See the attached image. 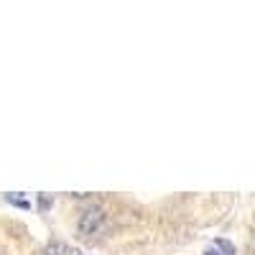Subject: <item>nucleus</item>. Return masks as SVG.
Returning a JSON list of instances; mask_svg holds the SVG:
<instances>
[{
  "label": "nucleus",
  "instance_id": "1",
  "mask_svg": "<svg viewBox=\"0 0 255 255\" xmlns=\"http://www.w3.org/2000/svg\"><path fill=\"white\" fill-rule=\"evenodd\" d=\"M105 222V209L102 207H90L84 209L79 220H77V232L79 235H92V232H97Z\"/></svg>",
  "mask_w": 255,
  "mask_h": 255
},
{
  "label": "nucleus",
  "instance_id": "2",
  "mask_svg": "<svg viewBox=\"0 0 255 255\" xmlns=\"http://www.w3.org/2000/svg\"><path fill=\"white\" fill-rule=\"evenodd\" d=\"M41 255H64V245L56 243V240H51L44 250H41Z\"/></svg>",
  "mask_w": 255,
  "mask_h": 255
},
{
  "label": "nucleus",
  "instance_id": "3",
  "mask_svg": "<svg viewBox=\"0 0 255 255\" xmlns=\"http://www.w3.org/2000/svg\"><path fill=\"white\" fill-rule=\"evenodd\" d=\"M8 202H13L15 207H23V209H28V202H26V199H20V197H15V194H8Z\"/></svg>",
  "mask_w": 255,
  "mask_h": 255
},
{
  "label": "nucleus",
  "instance_id": "4",
  "mask_svg": "<svg viewBox=\"0 0 255 255\" xmlns=\"http://www.w3.org/2000/svg\"><path fill=\"white\" fill-rule=\"evenodd\" d=\"M217 248H222L227 255H235V248H232V243H227V240H217Z\"/></svg>",
  "mask_w": 255,
  "mask_h": 255
},
{
  "label": "nucleus",
  "instance_id": "5",
  "mask_svg": "<svg viewBox=\"0 0 255 255\" xmlns=\"http://www.w3.org/2000/svg\"><path fill=\"white\" fill-rule=\"evenodd\" d=\"M38 204H41V209H46V207H51V199L41 194V197H38Z\"/></svg>",
  "mask_w": 255,
  "mask_h": 255
},
{
  "label": "nucleus",
  "instance_id": "6",
  "mask_svg": "<svg viewBox=\"0 0 255 255\" xmlns=\"http://www.w3.org/2000/svg\"><path fill=\"white\" fill-rule=\"evenodd\" d=\"M204 255H220V253H217V250H207Z\"/></svg>",
  "mask_w": 255,
  "mask_h": 255
}]
</instances>
